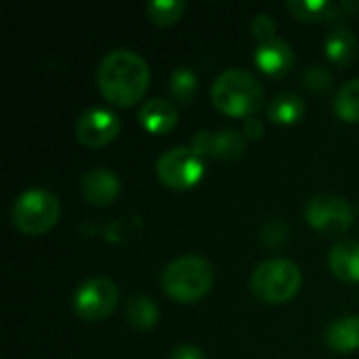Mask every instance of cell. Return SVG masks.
<instances>
[{"instance_id":"8fae6325","label":"cell","mask_w":359,"mask_h":359,"mask_svg":"<svg viewBox=\"0 0 359 359\" xmlns=\"http://www.w3.org/2000/svg\"><path fill=\"white\" fill-rule=\"evenodd\" d=\"M80 194L95 206H107L120 196V179L107 168H93L80 179Z\"/></svg>"},{"instance_id":"7c38bea8","label":"cell","mask_w":359,"mask_h":359,"mask_svg":"<svg viewBox=\"0 0 359 359\" xmlns=\"http://www.w3.org/2000/svg\"><path fill=\"white\" fill-rule=\"evenodd\" d=\"M255 63L269 76H282L294 63L292 46L280 38H271L267 42H261L259 48L255 50Z\"/></svg>"},{"instance_id":"ac0fdd59","label":"cell","mask_w":359,"mask_h":359,"mask_svg":"<svg viewBox=\"0 0 359 359\" xmlns=\"http://www.w3.org/2000/svg\"><path fill=\"white\" fill-rule=\"evenodd\" d=\"M124 313L128 324L137 330H151L160 320V311L149 297H133L126 303Z\"/></svg>"},{"instance_id":"7a4b0ae2","label":"cell","mask_w":359,"mask_h":359,"mask_svg":"<svg viewBox=\"0 0 359 359\" xmlns=\"http://www.w3.org/2000/svg\"><path fill=\"white\" fill-rule=\"evenodd\" d=\"M212 103L231 118H252L263 105V86L246 69H225L212 84Z\"/></svg>"},{"instance_id":"5bb4252c","label":"cell","mask_w":359,"mask_h":359,"mask_svg":"<svg viewBox=\"0 0 359 359\" xmlns=\"http://www.w3.org/2000/svg\"><path fill=\"white\" fill-rule=\"evenodd\" d=\"M324 341L332 351L339 353H351L359 349V316H345L334 320L326 328Z\"/></svg>"},{"instance_id":"5b68a950","label":"cell","mask_w":359,"mask_h":359,"mask_svg":"<svg viewBox=\"0 0 359 359\" xmlns=\"http://www.w3.org/2000/svg\"><path fill=\"white\" fill-rule=\"evenodd\" d=\"M59 215L61 204L57 196L46 189L23 191L11 208L13 225L25 236H42L50 231L59 221Z\"/></svg>"},{"instance_id":"603a6c76","label":"cell","mask_w":359,"mask_h":359,"mask_svg":"<svg viewBox=\"0 0 359 359\" xmlns=\"http://www.w3.org/2000/svg\"><path fill=\"white\" fill-rule=\"evenodd\" d=\"M250 29H252L255 38L259 40V44H261V42H267V40H271V38H276V21H273V17L267 15V13L257 15V17L252 19Z\"/></svg>"},{"instance_id":"ffe728a7","label":"cell","mask_w":359,"mask_h":359,"mask_svg":"<svg viewBox=\"0 0 359 359\" xmlns=\"http://www.w3.org/2000/svg\"><path fill=\"white\" fill-rule=\"evenodd\" d=\"M185 8H187V4L183 0H156V2L147 4L145 13H147L151 23L164 27V25L177 23L183 17Z\"/></svg>"},{"instance_id":"9c48e42d","label":"cell","mask_w":359,"mask_h":359,"mask_svg":"<svg viewBox=\"0 0 359 359\" xmlns=\"http://www.w3.org/2000/svg\"><path fill=\"white\" fill-rule=\"evenodd\" d=\"M120 133V120L114 111L93 107L86 109L76 122V137L86 147H103Z\"/></svg>"},{"instance_id":"277c9868","label":"cell","mask_w":359,"mask_h":359,"mask_svg":"<svg viewBox=\"0 0 359 359\" xmlns=\"http://www.w3.org/2000/svg\"><path fill=\"white\" fill-rule=\"evenodd\" d=\"M303 284V273L288 259H271L261 263L250 276V288L263 303L280 305L297 297Z\"/></svg>"},{"instance_id":"d4e9b609","label":"cell","mask_w":359,"mask_h":359,"mask_svg":"<svg viewBox=\"0 0 359 359\" xmlns=\"http://www.w3.org/2000/svg\"><path fill=\"white\" fill-rule=\"evenodd\" d=\"M170 359H206L202 349L194 347V345H181L177 347L172 353H170Z\"/></svg>"},{"instance_id":"52a82bcc","label":"cell","mask_w":359,"mask_h":359,"mask_svg":"<svg viewBox=\"0 0 359 359\" xmlns=\"http://www.w3.org/2000/svg\"><path fill=\"white\" fill-rule=\"evenodd\" d=\"M305 217L309 225L324 236H341L353 225L351 204L337 194H318L307 202Z\"/></svg>"},{"instance_id":"9a60e30c","label":"cell","mask_w":359,"mask_h":359,"mask_svg":"<svg viewBox=\"0 0 359 359\" xmlns=\"http://www.w3.org/2000/svg\"><path fill=\"white\" fill-rule=\"evenodd\" d=\"M330 269L343 282H359V242H339L330 250Z\"/></svg>"},{"instance_id":"4fadbf2b","label":"cell","mask_w":359,"mask_h":359,"mask_svg":"<svg viewBox=\"0 0 359 359\" xmlns=\"http://www.w3.org/2000/svg\"><path fill=\"white\" fill-rule=\"evenodd\" d=\"M177 107L166 99H151L139 109L141 126L151 135H166L177 126Z\"/></svg>"},{"instance_id":"7402d4cb","label":"cell","mask_w":359,"mask_h":359,"mask_svg":"<svg viewBox=\"0 0 359 359\" xmlns=\"http://www.w3.org/2000/svg\"><path fill=\"white\" fill-rule=\"evenodd\" d=\"M170 95L179 103H189L196 95V76L187 67H177L170 78Z\"/></svg>"},{"instance_id":"3957f363","label":"cell","mask_w":359,"mask_h":359,"mask_svg":"<svg viewBox=\"0 0 359 359\" xmlns=\"http://www.w3.org/2000/svg\"><path fill=\"white\" fill-rule=\"evenodd\" d=\"M215 282L212 265L198 255H185L175 259L162 271L164 292L179 303H196L200 301Z\"/></svg>"},{"instance_id":"ba28073f","label":"cell","mask_w":359,"mask_h":359,"mask_svg":"<svg viewBox=\"0 0 359 359\" xmlns=\"http://www.w3.org/2000/svg\"><path fill=\"white\" fill-rule=\"evenodd\" d=\"M120 290L107 278H93L80 284L74 294V311L84 322H101L118 307Z\"/></svg>"},{"instance_id":"6da1fadb","label":"cell","mask_w":359,"mask_h":359,"mask_svg":"<svg viewBox=\"0 0 359 359\" xmlns=\"http://www.w3.org/2000/svg\"><path fill=\"white\" fill-rule=\"evenodd\" d=\"M97 84L105 101L118 107H130L147 93L149 67L135 50L116 48L101 59L97 67Z\"/></svg>"},{"instance_id":"44dd1931","label":"cell","mask_w":359,"mask_h":359,"mask_svg":"<svg viewBox=\"0 0 359 359\" xmlns=\"http://www.w3.org/2000/svg\"><path fill=\"white\" fill-rule=\"evenodd\" d=\"M286 6L301 21H320L337 11V6L326 0H290Z\"/></svg>"},{"instance_id":"cb8c5ba5","label":"cell","mask_w":359,"mask_h":359,"mask_svg":"<svg viewBox=\"0 0 359 359\" xmlns=\"http://www.w3.org/2000/svg\"><path fill=\"white\" fill-rule=\"evenodd\" d=\"M303 80H305V84H307L309 88H313V90H320V88L326 90L328 84H330V74H328L324 67L313 65V67H309V69L305 72Z\"/></svg>"},{"instance_id":"30bf717a","label":"cell","mask_w":359,"mask_h":359,"mask_svg":"<svg viewBox=\"0 0 359 359\" xmlns=\"http://www.w3.org/2000/svg\"><path fill=\"white\" fill-rule=\"evenodd\" d=\"M244 147H246L244 137L231 128H225L219 133L200 130L194 135V141H191V149L200 158L210 156V158H221V160H233L242 156Z\"/></svg>"},{"instance_id":"d6986e66","label":"cell","mask_w":359,"mask_h":359,"mask_svg":"<svg viewBox=\"0 0 359 359\" xmlns=\"http://www.w3.org/2000/svg\"><path fill=\"white\" fill-rule=\"evenodd\" d=\"M334 111L345 122H359V78L345 82L339 88Z\"/></svg>"},{"instance_id":"e0dca14e","label":"cell","mask_w":359,"mask_h":359,"mask_svg":"<svg viewBox=\"0 0 359 359\" xmlns=\"http://www.w3.org/2000/svg\"><path fill=\"white\" fill-rule=\"evenodd\" d=\"M358 38L347 27H337L326 40V55L339 65H349L358 57Z\"/></svg>"},{"instance_id":"2e32d148","label":"cell","mask_w":359,"mask_h":359,"mask_svg":"<svg viewBox=\"0 0 359 359\" xmlns=\"http://www.w3.org/2000/svg\"><path fill=\"white\" fill-rule=\"evenodd\" d=\"M303 114H305L303 99L288 90L276 95L267 105V116L276 124H294L303 118Z\"/></svg>"},{"instance_id":"8992f818","label":"cell","mask_w":359,"mask_h":359,"mask_svg":"<svg viewBox=\"0 0 359 359\" xmlns=\"http://www.w3.org/2000/svg\"><path fill=\"white\" fill-rule=\"evenodd\" d=\"M156 172L170 189H191L204 177V160L191 147H172L160 156Z\"/></svg>"},{"instance_id":"484cf974","label":"cell","mask_w":359,"mask_h":359,"mask_svg":"<svg viewBox=\"0 0 359 359\" xmlns=\"http://www.w3.org/2000/svg\"><path fill=\"white\" fill-rule=\"evenodd\" d=\"M244 133L248 135V137H252V139H259L261 135H263V122L259 120V118H248L246 120V124H244Z\"/></svg>"}]
</instances>
